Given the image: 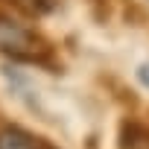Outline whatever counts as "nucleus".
Returning a JSON list of instances; mask_svg holds the SVG:
<instances>
[{
  "label": "nucleus",
  "instance_id": "7ed1b4c3",
  "mask_svg": "<svg viewBox=\"0 0 149 149\" xmlns=\"http://www.w3.org/2000/svg\"><path fill=\"white\" fill-rule=\"evenodd\" d=\"M117 149H149V123L140 117H123L117 126Z\"/></svg>",
  "mask_w": 149,
  "mask_h": 149
},
{
  "label": "nucleus",
  "instance_id": "f257e3e1",
  "mask_svg": "<svg viewBox=\"0 0 149 149\" xmlns=\"http://www.w3.org/2000/svg\"><path fill=\"white\" fill-rule=\"evenodd\" d=\"M0 53L21 64H35L50 73H61L56 44L35 26H26L6 12H0Z\"/></svg>",
  "mask_w": 149,
  "mask_h": 149
},
{
  "label": "nucleus",
  "instance_id": "20e7f679",
  "mask_svg": "<svg viewBox=\"0 0 149 149\" xmlns=\"http://www.w3.org/2000/svg\"><path fill=\"white\" fill-rule=\"evenodd\" d=\"M6 3H12L26 18H44V15H50L61 6V0H6Z\"/></svg>",
  "mask_w": 149,
  "mask_h": 149
},
{
  "label": "nucleus",
  "instance_id": "423d86ee",
  "mask_svg": "<svg viewBox=\"0 0 149 149\" xmlns=\"http://www.w3.org/2000/svg\"><path fill=\"white\" fill-rule=\"evenodd\" d=\"M137 82H140L143 88H149V61H143V64L137 67Z\"/></svg>",
  "mask_w": 149,
  "mask_h": 149
},
{
  "label": "nucleus",
  "instance_id": "f03ea898",
  "mask_svg": "<svg viewBox=\"0 0 149 149\" xmlns=\"http://www.w3.org/2000/svg\"><path fill=\"white\" fill-rule=\"evenodd\" d=\"M0 149H58V146L18 123H3L0 126Z\"/></svg>",
  "mask_w": 149,
  "mask_h": 149
},
{
  "label": "nucleus",
  "instance_id": "39448f33",
  "mask_svg": "<svg viewBox=\"0 0 149 149\" xmlns=\"http://www.w3.org/2000/svg\"><path fill=\"white\" fill-rule=\"evenodd\" d=\"M88 9L97 24H105L111 18V0H88Z\"/></svg>",
  "mask_w": 149,
  "mask_h": 149
}]
</instances>
